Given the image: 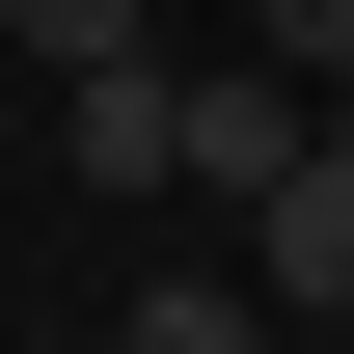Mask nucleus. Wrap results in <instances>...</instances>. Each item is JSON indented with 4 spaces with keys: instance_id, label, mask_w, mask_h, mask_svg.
Masks as SVG:
<instances>
[{
    "instance_id": "5",
    "label": "nucleus",
    "mask_w": 354,
    "mask_h": 354,
    "mask_svg": "<svg viewBox=\"0 0 354 354\" xmlns=\"http://www.w3.org/2000/svg\"><path fill=\"white\" fill-rule=\"evenodd\" d=\"M272 55H327V82H354V0H272Z\"/></svg>"
},
{
    "instance_id": "1",
    "label": "nucleus",
    "mask_w": 354,
    "mask_h": 354,
    "mask_svg": "<svg viewBox=\"0 0 354 354\" xmlns=\"http://www.w3.org/2000/svg\"><path fill=\"white\" fill-rule=\"evenodd\" d=\"M245 272H272V327H354V109L245 191Z\"/></svg>"
},
{
    "instance_id": "4",
    "label": "nucleus",
    "mask_w": 354,
    "mask_h": 354,
    "mask_svg": "<svg viewBox=\"0 0 354 354\" xmlns=\"http://www.w3.org/2000/svg\"><path fill=\"white\" fill-rule=\"evenodd\" d=\"M109 354H272V272H136Z\"/></svg>"
},
{
    "instance_id": "3",
    "label": "nucleus",
    "mask_w": 354,
    "mask_h": 354,
    "mask_svg": "<svg viewBox=\"0 0 354 354\" xmlns=\"http://www.w3.org/2000/svg\"><path fill=\"white\" fill-rule=\"evenodd\" d=\"M300 136H327V109H300V82H245V55H218V82H191V191H218V218H245V191L300 164Z\"/></svg>"
},
{
    "instance_id": "2",
    "label": "nucleus",
    "mask_w": 354,
    "mask_h": 354,
    "mask_svg": "<svg viewBox=\"0 0 354 354\" xmlns=\"http://www.w3.org/2000/svg\"><path fill=\"white\" fill-rule=\"evenodd\" d=\"M82 191H191V55H82Z\"/></svg>"
}]
</instances>
